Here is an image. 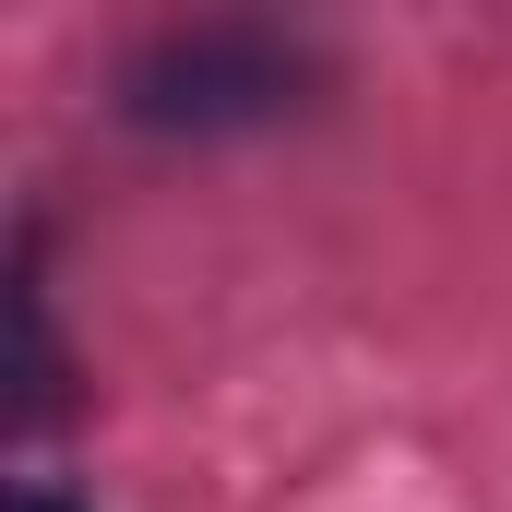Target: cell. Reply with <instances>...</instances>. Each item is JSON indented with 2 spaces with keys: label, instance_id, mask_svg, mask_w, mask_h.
<instances>
[{
  "label": "cell",
  "instance_id": "1",
  "mask_svg": "<svg viewBox=\"0 0 512 512\" xmlns=\"http://www.w3.org/2000/svg\"><path fill=\"white\" fill-rule=\"evenodd\" d=\"M298 84H310V60L274 24H179L120 72V108L143 131H239L298 108Z\"/></svg>",
  "mask_w": 512,
  "mask_h": 512
},
{
  "label": "cell",
  "instance_id": "2",
  "mask_svg": "<svg viewBox=\"0 0 512 512\" xmlns=\"http://www.w3.org/2000/svg\"><path fill=\"white\" fill-rule=\"evenodd\" d=\"M12 512H72V501H60V489H12Z\"/></svg>",
  "mask_w": 512,
  "mask_h": 512
}]
</instances>
